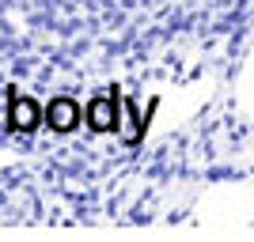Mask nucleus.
<instances>
[{
  "mask_svg": "<svg viewBox=\"0 0 254 242\" xmlns=\"http://www.w3.org/2000/svg\"><path fill=\"white\" fill-rule=\"evenodd\" d=\"M11 125L15 129H23V133H31L34 125H38V121H42V110H38V102H34V98H11Z\"/></svg>",
  "mask_w": 254,
  "mask_h": 242,
  "instance_id": "3",
  "label": "nucleus"
},
{
  "mask_svg": "<svg viewBox=\"0 0 254 242\" xmlns=\"http://www.w3.org/2000/svg\"><path fill=\"white\" fill-rule=\"evenodd\" d=\"M46 121H50L53 133H68V129H76V121H80V110H76L72 98H53L50 110H46Z\"/></svg>",
  "mask_w": 254,
  "mask_h": 242,
  "instance_id": "1",
  "label": "nucleus"
},
{
  "mask_svg": "<svg viewBox=\"0 0 254 242\" xmlns=\"http://www.w3.org/2000/svg\"><path fill=\"white\" fill-rule=\"evenodd\" d=\"M87 125L95 129V133H110L118 125V106L110 95H99L95 102L87 106Z\"/></svg>",
  "mask_w": 254,
  "mask_h": 242,
  "instance_id": "2",
  "label": "nucleus"
}]
</instances>
